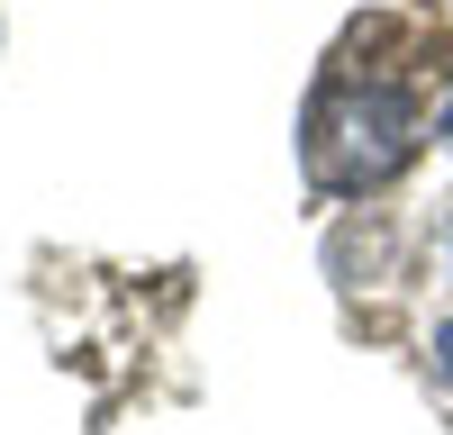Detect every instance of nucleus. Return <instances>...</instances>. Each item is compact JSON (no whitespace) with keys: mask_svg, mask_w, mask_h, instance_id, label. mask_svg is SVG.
Here are the masks:
<instances>
[{"mask_svg":"<svg viewBox=\"0 0 453 435\" xmlns=\"http://www.w3.org/2000/svg\"><path fill=\"white\" fill-rule=\"evenodd\" d=\"M418 155V100H408V64H372L363 36H345V55L326 64V82L309 100V181L318 191H381Z\"/></svg>","mask_w":453,"mask_h":435,"instance_id":"f257e3e1","label":"nucleus"},{"mask_svg":"<svg viewBox=\"0 0 453 435\" xmlns=\"http://www.w3.org/2000/svg\"><path fill=\"white\" fill-rule=\"evenodd\" d=\"M435 372H444V381H453V317H444V326H435Z\"/></svg>","mask_w":453,"mask_h":435,"instance_id":"f03ea898","label":"nucleus"},{"mask_svg":"<svg viewBox=\"0 0 453 435\" xmlns=\"http://www.w3.org/2000/svg\"><path fill=\"white\" fill-rule=\"evenodd\" d=\"M444 145H453V100H444Z\"/></svg>","mask_w":453,"mask_h":435,"instance_id":"7ed1b4c3","label":"nucleus"}]
</instances>
